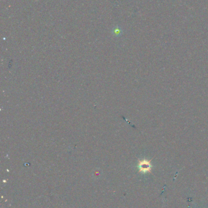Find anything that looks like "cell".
Wrapping results in <instances>:
<instances>
[{
  "mask_svg": "<svg viewBox=\"0 0 208 208\" xmlns=\"http://www.w3.org/2000/svg\"><path fill=\"white\" fill-rule=\"evenodd\" d=\"M138 167L140 172L147 173V172H150L151 171L152 166L151 164L150 161H148L147 160H142L139 161Z\"/></svg>",
  "mask_w": 208,
  "mask_h": 208,
  "instance_id": "cell-1",
  "label": "cell"
}]
</instances>
